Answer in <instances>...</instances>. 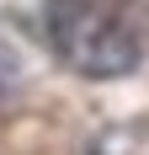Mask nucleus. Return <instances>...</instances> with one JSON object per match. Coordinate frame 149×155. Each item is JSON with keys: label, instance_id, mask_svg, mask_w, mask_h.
I'll return each mask as SVG.
<instances>
[{"label": "nucleus", "instance_id": "obj_1", "mask_svg": "<svg viewBox=\"0 0 149 155\" xmlns=\"http://www.w3.org/2000/svg\"><path fill=\"white\" fill-rule=\"evenodd\" d=\"M43 38L59 64L85 80H122L144 59V43L128 27V16L101 0H43Z\"/></svg>", "mask_w": 149, "mask_h": 155}]
</instances>
